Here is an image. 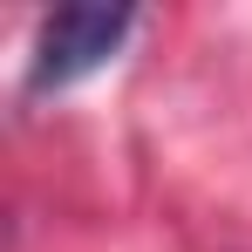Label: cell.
Here are the masks:
<instances>
[{
	"label": "cell",
	"mask_w": 252,
	"mask_h": 252,
	"mask_svg": "<svg viewBox=\"0 0 252 252\" xmlns=\"http://www.w3.org/2000/svg\"><path fill=\"white\" fill-rule=\"evenodd\" d=\"M129 14L123 0H75V7H55L34 34V62H28V95H55V89L95 75L129 34Z\"/></svg>",
	"instance_id": "1"
}]
</instances>
